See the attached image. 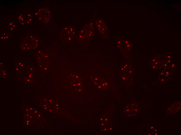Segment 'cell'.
I'll use <instances>...</instances> for the list:
<instances>
[{
  "label": "cell",
  "instance_id": "7a4b0ae2",
  "mask_svg": "<svg viewBox=\"0 0 181 135\" xmlns=\"http://www.w3.org/2000/svg\"><path fill=\"white\" fill-rule=\"evenodd\" d=\"M96 24L100 34L102 35L107 34V28L105 22L102 20L98 19L96 22Z\"/></svg>",
  "mask_w": 181,
  "mask_h": 135
},
{
  "label": "cell",
  "instance_id": "3957f363",
  "mask_svg": "<svg viewBox=\"0 0 181 135\" xmlns=\"http://www.w3.org/2000/svg\"><path fill=\"white\" fill-rule=\"evenodd\" d=\"M3 37L2 36H1V39H6L7 38H8V36L7 35H6V34H3Z\"/></svg>",
  "mask_w": 181,
  "mask_h": 135
},
{
  "label": "cell",
  "instance_id": "6da1fadb",
  "mask_svg": "<svg viewBox=\"0 0 181 135\" xmlns=\"http://www.w3.org/2000/svg\"><path fill=\"white\" fill-rule=\"evenodd\" d=\"M37 13L36 16L43 22L48 23L50 21L51 17L50 12L47 8H42L40 9Z\"/></svg>",
  "mask_w": 181,
  "mask_h": 135
}]
</instances>
